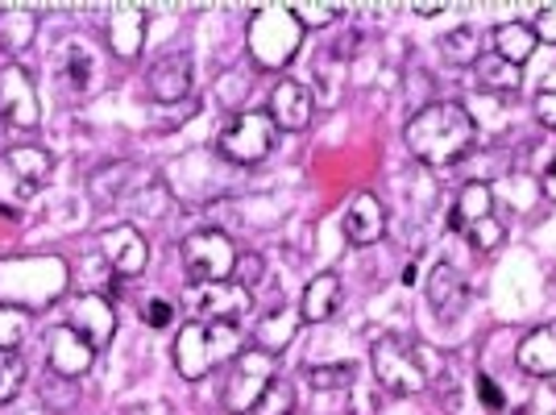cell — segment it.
<instances>
[{"label": "cell", "instance_id": "obj_1", "mask_svg": "<svg viewBox=\"0 0 556 415\" xmlns=\"http://www.w3.org/2000/svg\"><path fill=\"white\" fill-rule=\"evenodd\" d=\"M403 138H407V150H412L419 162H428V166H437V171H448V166H457V162L473 150L478 125H473V116L465 113L462 104L441 100V104L419 109V113L407 121V134H403Z\"/></svg>", "mask_w": 556, "mask_h": 415}, {"label": "cell", "instance_id": "obj_2", "mask_svg": "<svg viewBox=\"0 0 556 415\" xmlns=\"http://www.w3.org/2000/svg\"><path fill=\"white\" fill-rule=\"evenodd\" d=\"M67 262L54 254L0 257V307H50L59 295H67Z\"/></svg>", "mask_w": 556, "mask_h": 415}, {"label": "cell", "instance_id": "obj_3", "mask_svg": "<svg viewBox=\"0 0 556 415\" xmlns=\"http://www.w3.org/2000/svg\"><path fill=\"white\" fill-rule=\"evenodd\" d=\"M237 353H245V332L241 324L220 320H187L175 337V369L187 382L208 378L216 366L237 362Z\"/></svg>", "mask_w": 556, "mask_h": 415}, {"label": "cell", "instance_id": "obj_4", "mask_svg": "<svg viewBox=\"0 0 556 415\" xmlns=\"http://www.w3.org/2000/svg\"><path fill=\"white\" fill-rule=\"evenodd\" d=\"M245 47H250V59L254 67L266 71H282L303 47V25L295 22L291 4H262L250 17V29H245Z\"/></svg>", "mask_w": 556, "mask_h": 415}, {"label": "cell", "instance_id": "obj_5", "mask_svg": "<svg viewBox=\"0 0 556 415\" xmlns=\"http://www.w3.org/2000/svg\"><path fill=\"white\" fill-rule=\"evenodd\" d=\"M370 362L374 378L387 394H419L428 387V374L419 366V345L412 337H399V332L378 337L370 349Z\"/></svg>", "mask_w": 556, "mask_h": 415}, {"label": "cell", "instance_id": "obj_6", "mask_svg": "<svg viewBox=\"0 0 556 415\" xmlns=\"http://www.w3.org/2000/svg\"><path fill=\"white\" fill-rule=\"evenodd\" d=\"M275 121L270 113H237L225 121V129L216 134V150L220 159L232 166H257L275 150Z\"/></svg>", "mask_w": 556, "mask_h": 415}, {"label": "cell", "instance_id": "obj_7", "mask_svg": "<svg viewBox=\"0 0 556 415\" xmlns=\"http://www.w3.org/2000/svg\"><path fill=\"white\" fill-rule=\"evenodd\" d=\"M275 378H278V362L270 357V353H262V349L237 353L229 382H225V394H220L225 412L254 415V407L262 403V394H266V387H270Z\"/></svg>", "mask_w": 556, "mask_h": 415}, {"label": "cell", "instance_id": "obj_8", "mask_svg": "<svg viewBox=\"0 0 556 415\" xmlns=\"http://www.w3.org/2000/svg\"><path fill=\"white\" fill-rule=\"evenodd\" d=\"M179 257H184V271L195 287H200V282H229L232 266H237V246H232L225 232L195 229L184 237Z\"/></svg>", "mask_w": 556, "mask_h": 415}, {"label": "cell", "instance_id": "obj_9", "mask_svg": "<svg viewBox=\"0 0 556 415\" xmlns=\"http://www.w3.org/2000/svg\"><path fill=\"white\" fill-rule=\"evenodd\" d=\"M0 121L13 125V129H38L42 125V104L34 96L25 67H17V63L0 67Z\"/></svg>", "mask_w": 556, "mask_h": 415}, {"label": "cell", "instance_id": "obj_10", "mask_svg": "<svg viewBox=\"0 0 556 415\" xmlns=\"http://www.w3.org/2000/svg\"><path fill=\"white\" fill-rule=\"evenodd\" d=\"M187 307L195 312V320H220V324H241V316L254 307V295L237 282H200L191 291Z\"/></svg>", "mask_w": 556, "mask_h": 415}, {"label": "cell", "instance_id": "obj_11", "mask_svg": "<svg viewBox=\"0 0 556 415\" xmlns=\"http://www.w3.org/2000/svg\"><path fill=\"white\" fill-rule=\"evenodd\" d=\"M100 254L109 257L116 278H134L150 262V241L141 237L138 225H113V229L100 232Z\"/></svg>", "mask_w": 556, "mask_h": 415}, {"label": "cell", "instance_id": "obj_12", "mask_svg": "<svg viewBox=\"0 0 556 415\" xmlns=\"http://www.w3.org/2000/svg\"><path fill=\"white\" fill-rule=\"evenodd\" d=\"M71 328L92 349L113 345L116 337V307L109 295H75L71 300Z\"/></svg>", "mask_w": 556, "mask_h": 415}, {"label": "cell", "instance_id": "obj_13", "mask_svg": "<svg viewBox=\"0 0 556 415\" xmlns=\"http://www.w3.org/2000/svg\"><path fill=\"white\" fill-rule=\"evenodd\" d=\"M266 113H270V121H275V129L300 134V129L312 125V116H316V92L303 88V84H295V79H278Z\"/></svg>", "mask_w": 556, "mask_h": 415}, {"label": "cell", "instance_id": "obj_14", "mask_svg": "<svg viewBox=\"0 0 556 415\" xmlns=\"http://www.w3.org/2000/svg\"><path fill=\"white\" fill-rule=\"evenodd\" d=\"M191 79H195V67H191V54H187V50H166L163 59L150 67V75H146L150 96H154L159 104L187 100V96H191Z\"/></svg>", "mask_w": 556, "mask_h": 415}, {"label": "cell", "instance_id": "obj_15", "mask_svg": "<svg viewBox=\"0 0 556 415\" xmlns=\"http://www.w3.org/2000/svg\"><path fill=\"white\" fill-rule=\"evenodd\" d=\"M47 362L54 374H63V378H75V382H79V378L92 369L96 349L88 345L71 324H59V328L47 337Z\"/></svg>", "mask_w": 556, "mask_h": 415}, {"label": "cell", "instance_id": "obj_16", "mask_svg": "<svg viewBox=\"0 0 556 415\" xmlns=\"http://www.w3.org/2000/svg\"><path fill=\"white\" fill-rule=\"evenodd\" d=\"M146 25H150V13L141 4H113L109 13V47H113L116 59L134 63L146 47Z\"/></svg>", "mask_w": 556, "mask_h": 415}, {"label": "cell", "instance_id": "obj_17", "mask_svg": "<svg viewBox=\"0 0 556 415\" xmlns=\"http://www.w3.org/2000/svg\"><path fill=\"white\" fill-rule=\"evenodd\" d=\"M428 307L441 316V320H457L465 307H469V282L457 266L441 262L432 275H428Z\"/></svg>", "mask_w": 556, "mask_h": 415}, {"label": "cell", "instance_id": "obj_18", "mask_svg": "<svg viewBox=\"0 0 556 415\" xmlns=\"http://www.w3.org/2000/svg\"><path fill=\"white\" fill-rule=\"evenodd\" d=\"M387 232V208L370 191H357L345 208V241L349 246H374Z\"/></svg>", "mask_w": 556, "mask_h": 415}, {"label": "cell", "instance_id": "obj_19", "mask_svg": "<svg viewBox=\"0 0 556 415\" xmlns=\"http://www.w3.org/2000/svg\"><path fill=\"white\" fill-rule=\"evenodd\" d=\"M515 362L535 378H556V320L528 332L515 349Z\"/></svg>", "mask_w": 556, "mask_h": 415}, {"label": "cell", "instance_id": "obj_20", "mask_svg": "<svg viewBox=\"0 0 556 415\" xmlns=\"http://www.w3.org/2000/svg\"><path fill=\"white\" fill-rule=\"evenodd\" d=\"M337 307H341V278L325 271V275H316L307 287H303V300H300V316L307 324H325L337 316Z\"/></svg>", "mask_w": 556, "mask_h": 415}, {"label": "cell", "instance_id": "obj_21", "mask_svg": "<svg viewBox=\"0 0 556 415\" xmlns=\"http://www.w3.org/2000/svg\"><path fill=\"white\" fill-rule=\"evenodd\" d=\"M303 324L300 312H291V307H278V312H270L266 320L254 328V345L262 349V353H270V357H278L282 349L295 341V328Z\"/></svg>", "mask_w": 556, "mask_h": 415}, {"label": "cell", "instance_id": "obj_22", "mask_svg": "<svg viewBox=\"0 0 556 415\" xmlns=\"http://www.w3.org/2000/svg\"><path fill=\"white\" fill-rule=\"evenodd\" d=\"M535 29L532 25H523V22H507V25H498L494 29V54L498 59H507V63H515V67H523L528 59H532V50H535Z\"/></svg>", "mask_w": 556, "mask_h": 415}, {"label": "cell", "instance_id": "obj_23", "mask_svg": "<svg viewBox=\"0 0 556 415\" xmlns=\"http://www.w3.org/2000/svg\"><path fill=\"white\" fill-rule=\"evenodd\" d=\"M38 38V13L34 9H4L0 13V47L9 54H22Z\"/></svg>", "mask_w": 556, "mask_h": 415}, {"label": "cell", "instance_id": "obj_24", "mask_svg": "<svg viewBox=\"0 0 556 415\" xmlns=\"http://www.w3.org/2000/svg\"><path fill=\"white\" fill-rule=\"evenodd\" d=\"M9 166H13V175L25 187H42L54 175V159H50L42 146H13L9 150Z\"/></svg>", "mask_w": 556, "mask_h": 415}, {"label": "cell", "instance_id": "obj_25", "mask_svg": "<svg viewBox=\"0 0 556 415\" xmlns=\"http://www.w3.org/2000/svg\"><path fill=\"white\" fill-rule=\"evenodd\" d=\"M494 216V196H490L486 184H465L462 196H457V208H453V229L469 232L478 221Z\"/></svg>", "mask_w": 556, "mask_h": 415}, {"label": "cell", "instance_id": "obj_26", "mask_svg": "<svg viewBox=\"0 0 556 415\" xmlns=\"http://www.w3.org/2000/svg\"><path fill=\"white\" fill-rule=\"evenodd\" d=\"M478 84L486 88V92H519V84H523V67H515L507 59H498V54H482L478 59Z\"/></svg>", "mask_w": 556, "mask_h": 415}, {"label": "cell", "instance_id": "obj_27", "mask_svg": "<svg viewBox=\"0 0 556 415\" xmlns=\"http://www.w3.org/2000/svg\"><path fill=\"white\" fill-rule=\"evenodd\" d=\"M441 54H444V63H457V67H478V59H482V38H478V29H473V25H462V29L444 34Z\"/></svg>", "mask_w": 556, "mask_h": 415}, {"label": "cell", "instance_id": "obj_28", "mask_svg": "<svg viewBox=\"0 0 556 415\" xmlns=\"http://www.w3.org/2000/svg\"><path fill=\"white\" fill-rule=\"evenodd\" d=\"M38 394H42V407L54 415H67L75 403H79V382L75 378H63V374H42V382H38Z\"/></svg>", "mask_w": 556, "mask_h": 415}, {"label": "cell", "instance_id": "obj_29", "mask_svg": "<svg viewBox=\"0 0 556 415\" xmlns=\"http://www.w3.org/2000/svg\"><path fill=\"white\" fill-rule=\"evenodd\" d=\"M353 374L357 369L349 366V362H325V366H307L303 369V382L312 387V391H345L349 382H353Z\"/></svg>", "mask_w": 556, "mask_h": 415}, {"label": "cell", "instance_id": "obj_30", "mask_svg": "<svg viewBox=\"0 0 556 415\" xmlns=\"http://www.w3.org/2000/svg\"><path fill=\"white\" fill-rule=\"evenodd\" d=\"M129 162H109L92 175V196L96 200H125V184H129Z\"/></svg>", "mask_w": 556, "mask_h": 415}, {"label": "cell", "instance_id": "obj_31", "mask_svg": "<svg viewBox=\"0 0 556 415\" xmlns=\"http://www.w3.org/2000/svg\"><path fill=\"white\" fill-rule=\"evenodd\" d=\"M25 378H29V366H25L22 353H0V407L17 399Z\"/></svg>", "mask_w": 556, "mask_h": 415}, {"label": "cell", "instance_id": "obj_32", "mask_svg": "<svg viewBox=\"0 0 556 415\" xmlns=\"http://www.w3.org/2000/svg\"><path fill=\"white\" fill-rule=\"evenodd\" d=\"M29 332V312L22 307H0V353H17Z\"/></svg>", "mask_w": 556, "mask_h": 415}, {"label": "cell", "instance_id": "obj_33", "mask_svg": "<svg viewBox=\"0 0 556 415\" xmlns=\"http://www.w3.org/2000/svg\"><path fill=\"white\" fill-rule=\"evenodd\" d=\"M254 415H295V387L287 378H275L262 394V403L254 407Z\"/></svg>", "mask_w": 556, "mask_h": 415}, {"label": "cell", "instance_id": "obj_34", "mask_svg": "<svg viewBox=\"0 0 556 415\" xmlns=\"http://www.w3.org/2000/svg\"><path fill=\"white\" fill-rule=\"evenodd\" d=\"M63 75H67V92L71 96H84V88H88V75H92V59H88V50L67 47V63H63Z\"/></svg>", "mask_w": 556, "mask_h": 415}, {"label": "cell", "instance_id": "obj_35", "mask_svg": "<svg viewBox=\"0 0 556 415\" xmlns=\"http://www.w3.org/2000/svg\"><path fill=\"white\" fill-rule=\"evenodd\" d=\"M291 13L303 29H325L341 17V4H291Z\"/></svg>", "mask_w": 556, "mask_h": 415}, {"label": "cell", "instance_id": "obj_36", "mask_svg": "<svg viewBox=\"0 0 556 415\" xmlns=\"http://www.w3.org/2000/svg\"><path fill=\"white\" fill-rule=\"evenodd\" d=\"M266 275V266H262V257L257 254H237V266H232V282H237V287H245V291H254V282L257 278Z\"/></svg>", "mask_w": 556, "mask_h": 415}, {"label": "cell", "instance_id": "obj_37", "mask_svg": "<svg viewBox=\"0 0 556 415\" xmlns=\"http://www.w3.org/2000/svg\"><path fill=\"white\" fill-rule=\"evenodd\" d=\"M469 241H473V250L486 254V250H494V246L503 241V225H498L494 216H486V221H478V225L469 229Z\"/></svg>", "mask_w": 556, "mask_h": 415}, {"label": "cell", "instance_id": "obj_38", "mask_svg": "<svg viewBox=\"0 0 556 415\" xmlns=\"http://www.w3.org/2000/svg\"><path fill=\"white\" fill-rule=\"evenodd\" d=\"M532 29H535V38H540V42H553L556 47V0L553 4H540V9H535Z\"/></svg>", "mask_w": 556, "mask_h": 415}, {"label": "cell", "instance_id": "obj_39", "mask_svg": "<svg viewBox=\"0 0 556 415\" xmlns=\"http://www.w3.org/2000/svg\"><path fill=\"white\" fill-rule=\"evenodd\" d=\"M141 316H146L150 328H166V324L175 320V307L163 303V300H154V303H146V307H141Z\"/></svg>", "mask_w": 556, "mask_h": 415}, {"label": "cell", "instance_id": "obj_40", "mask_svg": "<svg viewBox=\"0 0 556 415\" xmlns=\"http://www.w3.org/2000/svg\"><path fill=\"white\" fill-rule=\"evenodd\" d=\"M478 394H482V403H486L490 412H503V391L494 387V378L478 374Z\"/></svg>", "mask_w": 556, "mask_h": 415}, {"label": "cell", "instance_id": "obj_41", "mask_svg": "<svg viewBox=\"0 0 556 415\" xmlns=\"http://www.w3.org/2000/svg\"><path fill=\"white\" fill-rule=\"evenodd\" d=\"M535 116L556 134V92H540L535 96Z\"/></svg>", "mask_w": 556, "mask_h": 415}, {"label": "cell", "instance_id": "obj_42", "mask_svg": "<svg viewBox=\"0 0 556 415\" xmlns=\"http://www.w3.org/2000/svg\"><path fill=\"white\" fill-rule=\"evenodd\" d=\"M544 196H548V200H556V159H553V166L544 171Z\"/></svg>", "mask_w": 556, "mask_h": 415}, {"label": "cell", "instance_id": "obj_43", "mask_svg": "<svg viewBox=\"0 0 556 415\" xmlns=\"http://www.w3.org/2000/svg\"><path fill=\"white\" fill-rule=\"evenodd\" d=\"M441 9H444V4H416V13H419V17H437Z\"/></svg>", "mask_w": 556, "mask_h": 415}]
</instances>
